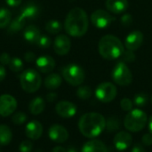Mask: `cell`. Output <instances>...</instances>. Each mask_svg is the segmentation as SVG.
<instances>
[{"mask_svg": "<svg viewBox=\"0 0 152 152\" xmlns=\"http://www.w3.org/2000/svg\"><path fill=\"white\" fill-rule=\"evenodd\" d=\"M32 149H33V144L28 140H25L21 142L19 147V150L20 152H31Z\"/></svg>", "mask_w": 152, "mask_h": 152, "instance_id": "obj_35", "label": "cell"}, {"mask_svg": "<svg viewBox=\"0 0 152 152\" xmlns=\"http://www.w3.org/2000/svg\"><path fill=\"white\" fill-rule=\"evenodd\" d=\"M149 130H150V132L152 134V116L150 118V119H149Z\"/></svg>", "mask_w": 152, "mask_h": 152, "instance_id": "obj_47", "label": "cell"}, {"mask_svg": "<svg viewBox=\"0 0 152 152\" xmlns=\"http://www.w3.org/2000/svg\"><path fill=\"white\" fill-rule=\"evenodd\" d=\"M25 134L31 140H38L43 134V126L40 122L32 120L26 125Z\"/></svg>", "mask_w": 152, "mask_h": 152, "instance_id": "obj_17", "label": "cell"}, {"mask_svg": "<svg viewBox=\"0 0 152 152\" xmlns=\"http://www.w3.org/2000/svg\"><path fill=\"white\" fill-rule=\"evenodd\" d=\"M6 77V70L4 67V65L0 64V82L3 81Z\"/></svg>", "mask_w": 152, "mask_h": 152, "instance_id": "obj_43", "label": "cell"}, {"mask_svg": "<svg viewBox=\"0 0 152 152\" xmlns=\"http://www.w3.org/2000/svg\"><path fill=\"white\" fill-rule=\"evenodd\" d=\"M105 4L107 9L114 14L125 12L129 6L127 0H106Z\"/></svg>", "mask_w": 152, "mask_h": 152, "instance_id": "obj_18", "label": "cell"}, {"mask_svg": "<svg viewBox=\"0 0 152 152\" xmlns=\"http://www.w3.org/2000/svg\"><path fill=\"white\" fill-rule=\"evenodd\" d=\"M52 152H67V150L65 148L61 147V146H56V147L53 148Z\"/></svg>", "mask_w": 152, "mask_h": 152, "instance_id": "obj_45", "label": "cell"}, {"mask_svg": "<svg viewBox=\"0 0 152 152\" xmlns=\"http://www.w3.org/2000/svg\"><path fill=\"white\" fill-rule=\"evenodd\" d=\"M113 81L121 86H127L133 81V74L125 62H118L113 69L111 74Z\"/></svg>", "mask_w": 152, "mask_h": 152, "instance_id": "obj_7", "label": "cell"}, {"mask_svg": "<svg viewBox=\"0 0 152 152\" xmlns=\"http://www.w3.org/2000/svg\"><path fill=\"white\" fill-rule=\"evenodd\" d=\"M117 94H118V89L116 86L110 82L101 83L95 89L96 98L103 103H108L112 102L116 98Z\"/></svg>", "mask_w": 152, "mask_h": 152, "instance_id": "obj_8", "label": "cell"}, {"mask_svg": "<svg viewBox=\"0 0 152 152\" xmlns=\"http://www.w3.org/2000/svg\"><path fill=\"white\" fill-rule=\"evenodd\" d=\"M36 65L42 73H50L55 67V61L52 56L43 55L36 60Z\"/></svg>", "mask_w": 152, "mask_h": 152, "instance_id": "obj_16", "label": "cell"}, {"mask_svg": "<svg viewBox=\"0 0 152 152\" xmlns=\"http://www.w3.org/2000/svg\"><path fill=\"white\" fill-rule=\"evenodd\" d=\"M48 135L52 141L58 143L65 142L69 138L68 130L64 126L58 124H54L50 126L48 130Z\"/></svg>", "mask_w": 152, "mask_h": 152, "instance_id": "obj_12", "label": "cell"}, {"mask_svg": "<svg viewBox=\"0 0 152 152\" xmlns=\"http://www.w3.org/2000/svg\"><path fill=\"white\" fill-rule=\"evenodd\" d=\"M24 59H25V61H28V62H33V61H35L37 60V59H36L35 53H32V52H28V53H26L25 55H24Z\"/></svg>", "mask_w": 152, "mask_h": 152, "instance_id": "obj_39", "label": "cell"}, {"mask_svg": "<svg viewBox=\"0 0 152 152\" xmlns=\"http://www.w3.org/2000/svg\"><path fill=\"white\" fill-rule=\"evenodd\" d=\"M64 28L71 37H83L88 29V17L85 10L80 7L71 9L65 19Z\"/></svg>", "mask_w": 152, "mask_h": 152, "instance_id": "obj_1", "label": "cell"}, {"mask_svg": "<svg viewBox=\"0 0 152 152\" xmlns=\"http://www.w3.org/2000/svg\"><path fill=\"white\" fill-rule=\"evenodd\" d=\"M56 113L63 118H70L77 113V107L74 103L68 101H61L56 104Z\"/></svg>", "mask_w": 152, "mask_h": 152, "instance_id": "obj_14", "label": "cell"}, {"mask_svg": "<svg viewBox=\"0 0 152 152\" xmlns=\"http://www.w3.org/2000/svg\"><path fill=\"white\" fill-rule=\"evenodd\" d=\"M17 108L15 98L10 94H3L0 96V116H11Z\"/></svg>", "mask_w": 152, "mask_h": 152, "instance_id": "obj_10", "label": "cell"}, {"mask_svg": "<svg viewBox=\"0 0 152 152\" xmlns=\"http://www.w3.org/2000/svg\"><path fill=\"white\" fill-rule=\"evenodd\" d=\"M5 2L10 7H17L20 4L21 0H5Z\"/></svg>", "mask_w": 152, "mask_h": 152, "instance_id": "obj_41", "label": "cell"}, {"mask_svg": "<svg viewBox=\"0 0 152 152\" xmlns=\"http://www.w3.org/2000/svg\"><path fill=\"white\" fill-rule=\"evenodd\" d=\"M123 58L126 61H133L134 60V52L133 51H130V50H127L126 52H124L123 53Z\"/></svg>", "mask_w": 152, "mask_h": 152, "instance_id": "obj_38", "label": "cell"}, {"mask_svg": "<svg viewBox=\"0 0 152 152\" xmlns=\"http://www.w3.org/2000/svg\"><path fill=\"white\" fill-rule=\"evenodd\" d=\"M148 102V95L144 93L135 94L134 98V104L137 107H143Z\"/></svg>", "mask_w": 152, "mask_h": 152, "instance_id": "obj_31", "label": "cell"}, {"mask_svg": "<svg viewBox=\"0 0 152 152\" xmlns=\"http://www.w3.org/2000/svg\"><path fill=\"white\" fill-rule=\"evenodd\" d=\"M12 20V13L11 12L4 7L0 8V28H5Z\"/></svg>", "mask_w": 152, "mask_h": 152, "instance_id": "obj_27", "label": "cell"}, {"mask_svg": "<svg viewBox=\"0 0 152 152\" xmlns=\"http://www.w3.org/2000/svg\"><path fill=\"white\" fill-rule=\"evenodd\" d=\"M63 78L73 86H80L86 78V74L84 69L77 64L70 63L64 67L62 69Z\"/></svg>", "mask_w": 152, "mask_h": 152, "instance_id": "obj_6", "label": "cell"}, {"mask_svg": "<svg viewBox=\"0 0 152 152\" xmlns=\"http://www.w3.org/2000/svg\"><path fill=\"white\" fill-rule=\"evenodd\" d=\"M131 152H146V150H145V148L143 147L142 144L136 143V144L132 148V151Z\"/></svg>", "mask_w": 152, "mask_h": 152, "instance_id": "obj_40", "label": "cell"}, {"mask_svg": "<svg viewBox=\"0 0 152 152\" xmlns=\"http://www.w3.org/2000/svg\"><path fill=\"white\" fill-rule=\"evenodd\" d=\"M133 106H134V103L129 98H123L120 101V107L124 111H126V112L131 111L133 110Z\"/></svg>", "mask_w": 152, "mask_h": 152, "instance_id": "obj_34", "label": "cell"}, {"mask_svg": "<svg viewBox=\"0 0 152 152\" xmlns=\"http://www.w3.org/2000/svg\"><path fill=\"white\" fill-rule=\"evenodd\" d=\"M81 152H110L108 147L104 142L100 140L92 139L86 142L83 147Z\"/></svg>", "mask_w": 152, "mask_h": 152, "instance_id": "obj_19", "label": "cell"}, {"mask_svg": "<svg viewBox=\"0 0 152 152\" xmlns=\"http://www.w3.org/2000/svg\"><path fill=\"white\" fill-rule=\"evenodd\" d=\"M26 23V20L21 17L20 15L15 17L13 19V20H12L10 22V26L8 28L9 33H16L18 31H20V29H22L25 26Z\"/></svg>", "mask_w": 152, "mask_h": 152, "instance_id": "obj_26", "label": "cell"}, {"mask_svg": "<svg viewBox=\"0 0 152 152\" xmlns=\"http://www.w3.org/2000/svg\"><path fill=\"white\" fill-rule=\"evenodd\" d=\"M101 56L106 60H116L124 53V45L117 37L106 35L101 38L98 45Z\"/></svg>", "mask_w": 152, "mask_h": 152, "instance_id": "obj_3", "label": "cell"}, {"mask_svg": "<svg viewBox=\"0 0 152 152\" xmlns=\"http://www.w3.org/2000/svg\"><path fill=\"white\" fill-rule=\"evenodd\" d=\"M133 142V137L129 132L126 131H120L115 136L113 140V143L115 148L119 151H123L127 150Z\"/></svg>", "mask_w": 152, "mask_h": 152, "instance_id": "obj_11", "label": "cell"}, {"mask_svg": "<svg viewBox=\"0 0 152 152\" xmlns=\"http://www.w3.org/2000/svg\"><path fill=\"white\" fill-rule=\"evenodd\" d=\"M56 99H57V94L55 93H49L46 95V100L49 102H53Z\"/></svg>", "mask_w": 152, "mask_h": 152, "instance_id": "obj_42", "label": "cell"}, {"mask_svg": "<svg viewBox=\"0 0 152 152\" xmlns=\"http://www.w3.org/2000/svg\"><path fill=\"white\" fill-rule=\"evenodd\" d=\"M151 104H152V96H151Z\"/></svg>", "mask_w": 152, "mask_h": 152, "instance_id": "obj_48", "label": "cell"}, {"mask_svg": "<svg viewBox=\"0 0 152 152\" xmlns=\"http://www.w3.org/2000/svg\"><path fill=\"white\" fill-rule=\"evenodd\" d=\"M61 77L56 73L49 74L45 79V86L49 90H55L61 85Z\"/></svg>", "mask_w": 152, "mask_h": 152, "instance_id": "obj_21", "label": "cell"}, {"mask_svg": "<svg viewBox=\"0 0 152 152\" xmlns=\"http://www.w3.org/2000/svg\"><path fill=\"white\" fill-rule=\"evenodd\" d=\"M23 36H24L25 40L28 42L29 44H37L41 34H40V30L38 29L37 26L29 25L25 28Z\"/></svg>", "mask_w": 152, "mask_h": 152, "instance_id": "obj_20", "label": "cell"}, {"mask_svg": "<svg viewBox=\"0 0 152 152\" xmlns=\"http://www.w3.org/2000/svg\"><path fill=\"white\" fill-rule=\"evenodd\" d=\"M61 23L57 20H51L46 22L45 29L50 34H57L61 30Z\"/></svg>", "mask_w": 152, "mask_h": 152, "instance_id": "obj_28", "label": "cell"}, {"mask_svg": "<svg viewBox=\"0 0 152 152\" xmlns=\"http://www.w3.org/2000/svg\"><path fill=\"white\" fill-rule=\"evenodd\" d=\"M143 34L140 30H134L127 35V37L125 39V46L127 50L134 52L138 48L141 47V45L143 43Z\"/></svg>", "mask_w": 152, "mask_h": 152, "instance_id": "obj_13", "label": "cell"}, {"mask_svg": "<svg viewBox=\"0 0 152 152\" xmlns=\"http://www.w3.org/2000/svg\"><path fill=\"white\" fill-rule=\"evenodd\" d=\"M26 120H27V115L23 112H17L12 118V122L16 126L24 124Z\"/></svg>", "mask_w": 152, "mask_h": 152, "instance_id": "obj_32", "label": "cell"}, {"mask_svg": "<svg viewBox=\"0 0 152 152\" xmlns=\"http://www.w3.org/2000/svg\"><path fill=\"white\" fill-rule=\"evenodd\" d=\"M148 121L147 114L140 110L134 109L127 113L124 120V126L127 131L132 133H137L142 131Z\"/></svg>", "mask_w": 152, "mask_h": 152, "instance_id": "obj_4", "label": "cell"}, {"mask_svg": "<svg viewBox=\"0 0 152 152\" xmlns=\"http://www.w3.org/2000/svg\"><path fill=\"white\" fill-rule=\"evenodd\" d=\"M126 22H128V24H130V23L132 22V17H131L130 15H128V14L125 15V16L122 18V23L126 24Z\"/></svg>", "mask_w": 152, "mask_h": 152, "instance_id": "obj_44", "label": "cell"}, {"mask_svg": "<svg viewBox=\"0 0 152 152\" xmlns=\"http://www.w3.org/2000/svg\"><path fill=\"white\" fill-rule=\"evenodd\" d=\"M142 142L143 146H151L152 145V134L147 133L142 138Z\"/></svg>", "mask_w": 152, "mask_h": 152, "instance_id": "obj_36", "label": "cell"}, {"mask_svg": "<svg viewBox=\"0 0 152 152\" xmlns=\"http://www.w3.org/2000/svg\"><path fill=\"white\" fill-rule=\"evenodd\" d=\"M51 38L46 36V35H41L38 41H37V45L41 48H48L51 45Z\"/></svg>", "mask_w": 152, "mask_h": 152, "instance_id": "obj_33", "label": "cell"}, {"mask_svg": "<svg viewBox=\"0 0 152 152\" xmlns=\"http://www.w3.org/2000/svg\"><path fill=\"white\" fill-rule=\"evenodd\" d=\"M92 94H93V91L91 87L87 86H79L77 90V96L81 100H88L89 98H91Z\"/></svg>", "mask_w": 152, "mask_h": 152, "instance_id": "obj_29", "label": "cell"}, {"mask_svg": "<svg viewBox=\"0 0 152 152\" xmlns=\"http://www.w3.org/2000/svg\"><path fill=\"white\" fill-rule=\"evenodd\" d=\"M106 126L105 118L97 112H88L84 114L78 121L80 133L86 138H95L104 130Z\"/></svg>", "mask_w": 152, "mask_h": 152, "instance_id": "obj_2", "label": "cell"}, {"mask_svg": "<svg viewBox=\"0 0 152 152\" xmlns=\"http://www.w3.org/2000/svg\"><path fill=\"white\" fill-rule=\"evenodd\" d=\"M12 134L9 126L6 125H0V145L4 146L11 142Z\"/></svg>", "mask_w": 152, "mask_h": 152, "instance_id": "obj_24", "label": "cell"}, {"mask_svg": "<svg viewBox=\"0 0 152 152\" xmlns=\"http://www.w3.org/2000/svg\"><path fill=\"white\" fill-rule=\"evenodd\" d=\"M71 47V42L68 36L66 35H59L54 39L53 43V50L55 53L58 55H65L67 54Z\"/></svg>", "mask_w": 152, "mask_h": 152, "instance_id": "obj_15", "label": "cell"}, {"mask_svg": "<svg viewBox=\"0 0 152 152\" xmlns=\"http://www.w3.org/2000/svg\"><path fill=\"white\" fill-rule=\"evenodd\" d=\"M67 152H78V151H77V150L75 147L71 146V147H69V148H68Z\"/></svg>", "mask_w": 152, "mask_h": 152, "instance_id": "obj_46", "label": "cell"}, {"mask_svg": "<svg viewBox=\"0 0 152 152\" xmlns=\"http://www.w3.org/2000/svg\"><path fill=\"white\" fill-rule=\"evenodd\" d=\"M38 12H39V10H38V7L37 5H36L35 4H26L20 11V15L21 17H23L25 20L26 19H34L36 18L37 15H38Z\"/></svg>", "mask_w": 152, "mask_h": 152, "instance_id": "obj_23", "label": "cell"}, {"mask_svg": "<svg viewBox=\"0 0 152 152\" xmlns=\"http://www.w3.org/2000/svg\"><path fill=\"white\" fill-rule=\"evenodd\" d=\"M113 20V16L109 12L102 9L96 10L91 14V21L93 25L100 29L108 28L109 26H110Z\"/></svg>", "mask_w": 152, "mask_h": 152, "instance_id": "obj_9", "label": "cell"}, {"mask_svg": "<svg viewBox=\"0 0 152 152\" xmlns=\"http://www.w3.org/2000/svg\"><path fill=\"white\" fill-rule=\"evenodd\" d=\"M11 57L10 55L7 53H3L1 55H0V63L2 65H9L10 61H11Z\"/></svg>", "mask_w": 152, "mask_h": 152, "instance_id": "obj_37", "label": "cell"}, {"mask_svg": "<svg viewBox=\"0 0 152 152\" xmlns=\"http://www.w3.org/2000/svg\"><path fill=\"white\" fill-rule=\"evenodd\" d=\"M45 103L43 98L41 97H36L34 98L28 105V110L31 114L33 115H39L42 113L45 110Z\"/></svg>", "mask_w": 152, "mask_h": 152, "instance_id": "obj_22", "label": "cell"}, {"mask_svg": "<svg viewBox=\"0 0 152 152\" xmlns=\"http://www.w3.org/2000/svg\"><path fill=\"white\" fill-rule=\"evenodd\" d=\"M121 126V122L119 118L116 116H111L106 119V126L105 130L108 133H114L119 130Z\"/></svg>", "mask_w": 152, "mask_h": 152, "instance_id": "obj_25", "label": "cell"}, {"mask_svg": "<svg viewBox=\"0 0 152 152\" xmlns=\"http://www.w3.org/2000/svg\"><path fill=\"white\" fill-rule=\"evenodd\" d=\"M20 81L21 88L28 94L37 92L40 88L42 83L39 73L32 69H28L22 71Z\"/></svg>", "mask_w": 152, "mask_h": 152, "instance_id": "obj_5", "label": "cell"}, {"mask_svg": "<svg viewBox=\"0 0 152 152\" xmlns=\"http://www.w3.org/2000/svg\"><path fill=\"white\" fill-rule=\"evenodd\" d=\"M9 68L13 72H20L23 69V62L20 58L13 57L11 59V61L9 63Z\"/></svg>", "mask_w": 152, "mask_h": 152, "instance_id": "obj_30", "label": "cell"}]
</instances>
